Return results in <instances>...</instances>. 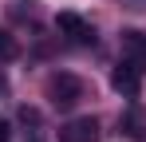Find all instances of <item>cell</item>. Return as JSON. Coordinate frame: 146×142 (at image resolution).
<instances>
[{
	"label": "cell",
	"instance_id": "cell-1",
	"mask_svg": "<svg viewBox=\"0 0 146 142\" xmlns=\"http://www.w3.org/2000/svg\"><path fill=\"white\" fill-rule=\"evenodd\" d=\"M48 99L55 111H71L75 103L83 99V79L71 75V71H59V75H51L48 79Z\"/></svg>",
	"mask_w": 146,
	"mask_h": 142
},
{
	"label": "cell",
	"instance_id": "cell-2",
	"mask_svg": "<svg viewBox=\"0 0 146 142\" xmlns=\"http://www.w3.org/2000/svg\"><path fill=\"white\" fill-rule=\"evenodd\" d=\"M111 87L122 99H138V91H142V63H134V59L122 55L115 63V71H111Z\"/></svg>",
	"mask_w": 146,
	"mask_h": 142
},
{
	"label": "cell",
	"instance_id": "cell-3",
	"mask_svg": "<svg viewBox=\"0 0 146 142\" xmlns=\"http://www.w3.org/2000/svg\"><path fill=\"white\" fill-rule=\"evenodd\" d=\"M55 28H59V32H63L71 44H83V47L95 44V28L83 20L79 12H59V16H55Z\"/></svg>",
	"mask_w": 146,
	"mask_h": 142
},
{
	"label": "cell",
	"instance_id": "cell-4",
	"mask_svg": "<svg viewBox=\"0 0 146 142\" xmlns=\"http://www.w3.org/2000/svg\"><path fill=\"white\" fill-rule=\"evenodd\" d=\"M63 142H99L103 138V126H99L95 115H83V118H71L63 130H59Z\"/></svg>",
	"mask_w": 146,
	"mask_h": 142
},
{
	"label": "cell",
	"instance_id": "cell-5",
	"mask_svg": "<svg viewBox=\"0 0 146 142\" xmlns=\"http://www.w3.org/2000/svg\"><path fill=\"white\" fill-rule=\"evenodd\" d=\"M122 55L146 67V32H138V28H126V32H122Z\"/></svg>",
	"mask_w": 146,
	"mask_h": 142
},
{
	"label": "cell",
	"instance_id": "cell-6",
	"mask_svg": "<svg viewBox=\"0 0 146 142\" xmlns=\"http://www.w3.org/2000/svg\"><path fill=\"white\" fill-rule=\"evenodd\" d=\"M16 55H20V47H16V40H12V36H8V32L0 28V63L16 59Z\"/></svg>",
	"mask_w": 146,
	"mask_h": 142
},
{
	"label": "cell",
	"instance_id": "cell-7",
	"mask_svg": "<svg viewBox=\"0 0 146 142\" xmlns=\"http://www.w3.org/2000/svg\"><path fill=\"white\" fill-rule=\"evenodd\" d=\"M122 130H126L130 138H146V130H138V118H134V115H126V118H122Z\"/></svg>",
	"mask_w": 146,
	"mask_h": 142
},
{
	"label": "cell",
	"instance_id": "cell-8",
	"mask_svg": "<svg viewBox=\"0 0 146 142\" xmlns=\"http://www.w3.org/2000/svg\"><path fill=\"white\" fill-rule=\"evenodd\" d=\"M20 118H24V122H32V126H36V122H40V111H32V107H20Z\"/></svg>",
	"mask_w": 146,
	"mask_h": 142
},
{
	"label": "cell",
	"instance_id": "cell-9",
	"mask_svg": "<svg viewBox=\"0 0 146 142\" xmlns=\"http://www.w3.org/2000/svg\"><path fill=\"white\" fill-rule=\"evenodd\" d=\"M12 138V126H8V118H0V142H8Z\"/></svg>",
	"mask_w": 146,
	"mask_h": 142
},
{
	"label": "cell",
	"instance_id": "cell-10",
	"mask_svg": "<svg viewBox=\"0 0 146 142\" xmlns=\"http://www.w3.org/2000/svg\"><path fill=\"white\" fill-rule=\"evenodd\" d=\"M4 91H8V83H4V75H0V95H4Z\"/></svg>",
	"mask_w": 146,
	"mask_h": 142
}]
</instances>
